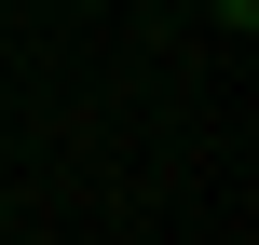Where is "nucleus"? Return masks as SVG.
<instances>
[{"label": "nucleus", "instance_id": "1", "mask_svg": "<svg viewBox=\"0 0 259 245\" xmlns=\"http://www.w3.org/2000/svg\"><path fill=\"white\" fill-rule=\"evenodd\" d=\"M205 14H219V27H259V0H205Z\"/></svg>", "mask_w": 259, "mask_h": 245}]
</instances>
